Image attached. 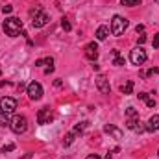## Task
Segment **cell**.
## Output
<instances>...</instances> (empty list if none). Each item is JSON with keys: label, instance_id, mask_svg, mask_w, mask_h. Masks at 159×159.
I'll return each mask as SVG.
<instances>
[{"label": "cell", "instance_id": "484cf974", "mask_svg": "<svg viewBox=\"0 0 159 159\" xmlns=\"http://www.w3.org/2000/svg\"><path fill=\"white\" fill-rule=\"evenodd\" d=\"M2 11H4V13H11V11H13V7H11V6H4V7H2Z\"/></svg>", "mask_w": 159, "mask_h": 159}, {"label": "cell", "instance_id": "83f0119b", "mask_svg": "<svg viewBox=\"0 0 159 159\" xmlns=\"http://www.w3.org/2000/svg\"><path fill=\"white\" fill-rule=\"evenodd\" d=\"M139 100H148V94L146 93H139Z\"/></svg>", "mask_w": 159, "mask_h": 159}, {"label": "cell", "instance_id": "1f68e13d", "mask_svg": "<svg viewBox=\"0 0 159 159\" xmlns=\"http://www.w3.org/2000/svg\"><path fill=\"white\" fill-rule=\"evenodd\" d=\"M144 41H146V35H141V37H139V44H143Z\"/></svg>", "mask_w": 159, "mask_h": 159}, {"label": "cell", "instance_id": "ba28073f", "mask_svg": "<svg viewBox=\"0 0 159 159\" xmlns=\"http://www.w3.org/2000/svg\"><path fill=\"white\" fill-rule=\"evenodd\" d=\"M126 128H128V129H133V131H137V133L146 131V128L143 126V122L139 120V117H129V119L126 120Z\"/></svg>", "mask_w": 159, "mask_h": 159}, {"label": "cell", "instance_id": "f546056e", "mask_svg": "<svg viewBox=\"0 0 159 159\" xmlns=\"http://www.w3.org/2000/svg\"><path fill=\"white\" fill-rule=\"evenodd\" d=\"M44 63H46V65H52V63H54V59H52V57H44Z\"/></svg>", "mask_w": 159, "mask_h": 159}, {"label": "cell", "instance_id": "4dcf8cb0", "mask_svg": "<svg viewBox=\"0 0 159 159\" xmlns=\"http://www.w3.org/2000/svg\"><path fill=\"white\" fill-rule=\"evenodd\" d=\"M143 30H144V26H143V24H139V26L135 28V32H137V34H139V32H143Z\"/></svg>", "mask_w": 159, "mask_h": 159}, {"label": "cell", "instance_id": "f1b7e54d", "mask_svg": "<svg viewBox=\"0 0 159 159\" xmlns=\"http://www.w3.org/2000/svg\"><path fill=\"white\" fill-rule=\"evenodd\" d=\"M43 65H44V59H37L35 61V67H43Z\"/></svg>", "mask_w": 159, "mask_h": 159}, {"label": "cell", "instance_id": "603a6c76", "mask_svg": "<svg viewBox=\"0 0 159 159\" xmlns=\"http://www.w3.org/2000/svg\"><path fill=\"white\" fill-rule=\"evenodd\" d=\"M11 150H15V144H6L4 148H2V152L6 154V152H11Z\"/></svg>", "mask_w": 159, "mask_h": 159}, {"label": "cell", "instance_id": "277c9868", "mask_svg": "<svg viewBox=\"0 0 159 159\" xmlns=\"http://www.w3.org/2000/svg\"><path fill=\"white\" fill-rule=\"evenodd\" d=\"M146 50L143 48V46H135L131 52H129V61L133 63V65H143L144 61H146Z\"/></svg>", "mask_w": 159, "mask_h": 159}, {"label": "cell", "instance_id": "cb8c5ba5", "mask_svg": "<svg viewBox=\"0 0 159 159\" xmlns=\"http://www.w3.org/2000/svg\"><path fill=\"white\" fill-rule=\"evenodd\" d=\"M152 44H154V48H159V34H157V35H154V41H152Z\"/></svg>", "mask_w": 159, "mask_h": 159}, {"label": "cell", "instance_id": "9c48e42d", "mask_svg": "<svg viewBox=\"0 0 159 159\" xmlns=\"http://www.w3.org/2000/svg\"><path fill=\"white\" fill-rule=\"evenodd\" d=\"M54 120V113L50 107H43L39 113H37V122L39 124H50Z\"/></svg>", "mask_w": 159, "mask_h": 159}, {"label": "cell", "instance_id": "4fadbf2b", "mask_svg": "<svg viewBox=\"0 0 159 159\" xmlns=\"http://www.w3.org/2000/svg\"><path fill=\"white\" fill-rule=\"evenodd\" d=\"M144 128H146V131H156V129H159V115H154V117H150L148 124H146Z\"/></svg>", "mask_w": 159, "mask_h": 159}, {"label": "cell", "instance_id": "44dd1931", "mask_svg": "<svg viewBox=\"0 0 159 159\" xmlns=\"http://www.w3.org/2000/svg\"><path fill=\"white\" fill-rule=\"evenodd\" d=\"M61 28H63L65 32H70V30H72V26H70L69 19H63V20H61Z\"/></svg>", "mask_w": 159, "mask_h": 159}, {"label": "cell", "instance_id": "ac0fdd59", "mask_svg": "<svg viewBox=\"0 0 159 159\" xmlns=\"http://www.w3.org/2000/svg\"><path fill=\"white\" fill-rule=\"evenodd\" d=\"M9 124H11L9 115H7V113H4V111H0V126H9Z\"/></svg>", "mask_w": 159, "mask_h": 159}, {"label": "cell", "instance_id": "e0dca14e", "mask_svg": "<svg viewBox=\"0 0 159 159\" xmlns=\"http://www.w3.org/2000/svg\"><path fill=\"white\" fill-rule=\"evenodd\" d=\"M74 139H76V133H74V131H69V133L65 135V141H63V144H65V146H70V144L74 143Z\"/></svg>", "mask_w": 159, "mask_h": 159}, {"label": "cell", "instance_id": "5b68a950", "mask_svg": "<svg viewBox=\"0 0 159 159\" xmlns=\"http://www.w3.org/2000/svg\"><path fill=\"white\" fill-rule=\"evenodd\" d=\"M11 129H13V133H17V135H20V133H24L26 129H28V120L26 117H22V115H17L15 119L11 120Z\"/></svg>", "mask_w": 159, "mask_h": 159}, {"label": "cell", "instance_id": "d6986e66", "mask_svg": "<svg viewBox=\"0 0 159 159\" xmlns=\"http://www.w3.org/2000/svg\"><path fill=\"white\" fill-rule=\"evenodd\" d=\"M143 0H120V4L122 6H129V7H133V6H139Z\"/></svg>", "mask_w": 159, "mask_h": 159}, {"label": "cell", "instance_id": "ffe728a7", "mask_svg": "<svg viewBox=\"0 0 159 159\" xmlns=\"http://www.w3.org/2000/svg\"><path fill=\"white\" fill-rule=\"evenodd\" d=\"M87 124H89V122H80V124L76 126V128H74V129H72V131H74L76 135H78V133H83V129L87 128Z\"/></svg>", "mask_w": 159, "mask_h": 159}, {"label": "cell", "instance_id": "7402d4cb", "mask_svg": "<svg viewBox=\"0 0 159 159\" xmlns=\"http://www.w3.org/2000/svg\"><path fill=\"white\" fill-rule=\"evenodd\" d=\"M126 115H128V119H129V117H139V113H137L135 107H128V109H126Z\"/></svg>", "mask_w": 159, "mask_h": 159}, {"label": "cell", "instance_id": "52a82bcc", "mask_svg": "<svg viewBox=\"0 0 159 159\" xmlns=\"http://www.w3.org/2000/svg\"><path fill=\"white\" fill-rule=\"evenodd\" d=\"M28 96H30V100H41L43 98V87H41V83L32 81L28 85Z\"/></svg>", "mask_w": 159, "mask_h": 159}, {"label": "cell", "instance_id": "8992f818", "mask_svg": "<svg viewBox=\"0 0 159 159\" xmlns=\"http://www.w3.org/2000/svg\"><path fill=\"white\" fill-rule=\"evenodd\" d=\"M15 109H17V100H15V98H11V96L0 98V111L11 115V113H15Z\"/></svg>", "mask_w": 159, "mask_h": 159}, {"label": "cell", "instance_id": "9a60e30c", "mask_svg": "<svg viewBox=\"0 0 159 159\" xmlns=\"http://www.w3.org/2000/svg\"><path fill=\"white\" fill-rule=\"evenodd\" d=\"M131 91H133V81L128 80V81L120 87V93H122V94H131Z\"/></svg>", "mask_w": 159, "mask_h": 159}, {"label": "cell", "instance_id": "8fae6325", "mask_svg": "<svg viewBox=\"0 0 159 159\" xmlns=\"http://www.w3.org/2000/svg\"><path fill=\"white\" fill-rule=\"evenodd\" d=\"M85 57H87L89 61H94V59L98 57V44H96V43H89V44L85 46Z\"/></svg>", "mask_w": 159, "mask_h": 159}, {"label": "cell", "instance_id": "7a4b0ae2", "mask_svg": "<svg viewBox=\"0 0 159 159\" xmlns=\"http://www.w3.org/2000/svg\"><path fill=\"white\" fill-rule=\"evenodd\" d=\"M30 17H32V26H34V28H43V26L48 24V20H50V17H48L41 7L32 9V11H30Z\"/></svg>", "mask_w": 159, "mask_h": 159}, {"label": "cell", "instance_id": "2e32d148", "mask_svg": "<svg viewBox=\"0 0 159 159\" xmlns=\"http://www.w3.org/2000/svg\"><path fill=\"white\" fill-rule=\"evenodd\" d=\"M113 57H115L113 59V65H117V67H122L124 65V57L119 54V50H113Z\"/></svg>", "mask_w": 159, "mask_h": 159}, {"label": "cell", "instance_id": "6da1fadb", "mask_svg": "<svg viewBox=\"0 0 159 159\" xmlns=\"http://www.w3.org/2000/svg\"><path fill=\"white\" fill-rule=\"evenodd\" d=\"M2 28H4L6 35H9V37H17V35L22 32V20L17 19V17H9V19L4 20Z\"/></svg>", "mask_w": 159, "mask_h": 159}, {"label": "cell", "instance_id": "3957f363", "mask_svg": "<svg viewBox=\"0 0 159 159\" xmlns=\"http://www.w3.org/2000/svg\"><path fill=\"white\" fill-rule=\"evenodd\" d=\"M128 24H129L128 19H124V17H120V15H115L113 20H111V34H113V35H122V34L126 32Z\"/></svg>", "mask_w": 159, "mask_h": 159}, {"label": "cell", "instance_id": "30bf717a", "mask_svg": "<svg viewBox=\"0 0 159 159\" xmlns=\"http://www.w3.org/2000/svg\"><path fill=\"white\" fill-rule=\"evenodd\" d=\"M96 87H98V91L102 93V94H109L111 93V85H109V80L106 78V76H98L96 78Z\"/></svg>", "mask_w": 159, "mask_h": 159}, {"label": "cell", "instance_id": "d4e9b609", "mask_svg": "<svg viewBox=\"0 0 159 159\" xmlns=\"http://www.w3.org/2000/svg\"><path fill=\"white\" fill-rule=\"evenodd\" d=\"M146 106H148V107H154V106H156V100H154V98H148V100H146Z\"/></svg>", "mask_w": 159, "mask_h": 159}, {"label": "cell", "instance_id": "5bb4252c", "mask_svg": "<svg viewBox=\"0 0 159 159\" xmlns=\"http://www.w3.org/2000/svg\"><path fill=\"white\" fill-rule=\"evenodd\" d=\"M107 35H109V28H107V26H100V28L96 30V39L98 41H104Z\"/></svg>", "mask_w": 159, "mask_h": 159}, {"label": "cell", "instance_id": "4316f807", "mask_svg": "<svg viewBox=\"0 0 159 159\" xmlns=\"http://www.w3.org/2000/svg\"><path fill=\"white\" fill-rule=\"evenodd\" d=\"M85 159H102V157H100L98 154H89V156H87Z\"/></svg>", "mask_w": 159, "mask_h": 159}, {"label": "cell", "instance_id": "d6a6232c", "mask_svg": "<svg viewBox=\"0 0 159 159\" xmlns=\"http://www.w3.org/2000/svg\"><path fill=\"white\" fill-rule=\"evenodd\" d=\"M157 154H159V152H157Z\"/></svg>", "mask_w": 159, "mask_h": 159}, {"label": "cell", "instance_id": "7c38bea8", "mask_svg": "<svg viewBox=\"0 0 159 159\" xmlns=\"http://www.w3.org/2000/svg\"><path fill=\"white\" fill-rule=\"evenodd\" d=\"M104 131L109 133V135L115 137V139H122V131H120L117 126H113V124H106V126H104Z\"/></svg>", "mask_w": 159, "mask_h": 159}]
</instances>
